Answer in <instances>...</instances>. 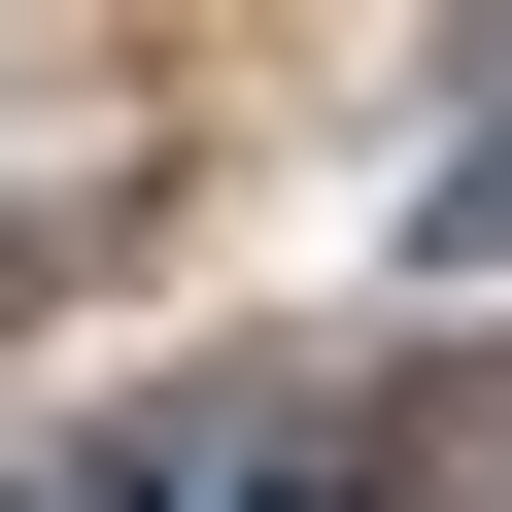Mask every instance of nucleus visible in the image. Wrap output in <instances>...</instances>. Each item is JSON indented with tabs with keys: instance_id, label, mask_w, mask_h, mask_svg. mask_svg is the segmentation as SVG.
<instances>
[{
	"instance_id": "f257e3e1",
	"label": "nucleus",
	"mask_w": 512,
	"mask_h": 512,
	"mask_svg": "<svg viewBox=\"0 0 512 512\" xmlns=\"http://www.w3.org/2000/svg\"><path fill=\"white\" fill-rule=\"evenodd\" d=\"M410 274H512V69L444 103V171H410Z\"/></svg>"
},
{
	"instance_id": "f03ea898",
	"label": "nucleus",
	"mask_w": 512,
	"mask_h": 512,
	"mask_svg": "<svg viewBox=\"0 0 512 512\" xmlns=\"http://www.w3.org/2000/svg\"><path fill=\"white\" fill-rule=\"evenodd\" d=\"M376 512H512V376L478 410H376Z\"/></svg>"
}]
</instances>
